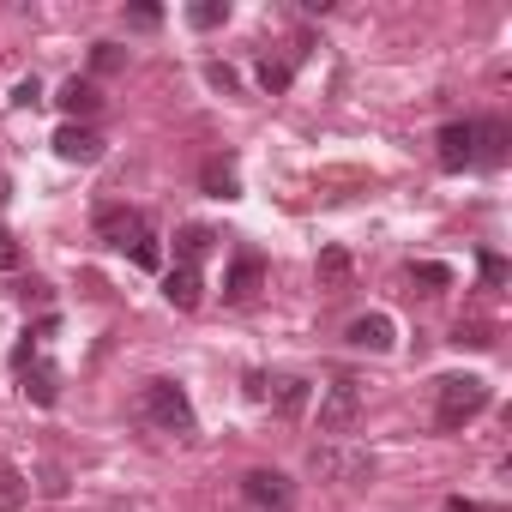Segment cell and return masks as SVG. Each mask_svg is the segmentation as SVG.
I'll return each mask as SVG.
<instances>
[{
    "instance_id": "cell-1",
    "label": "cell",
    "mask_w": 512,
    "mask_h": 512,
    "mask_svg": "<svg viewBox=\"0 0 512 512\" xmlns=\"http://www.w3.org/2000/svg\"><path fill=\"white\" fill-rule=\"evenodd\" d=\"M482 410H488V380H476V374H446L440 380V404H434L440 428H464Z\"/></svg>"
},
{
    "instance_id": "cell-2",
    "label": "cell",
    "mask_w": 512,
    "mask_h": 512,
    "mask_svg": "<svg viewBox=\"0 0 512 512\" xmlns=\"http://www.w3.org/2000/svg\"><path fill=\"white\" fill-rule=\"evenodd\" d=\"M139 410H145V422L163 428V434H193V404H187V392H181L175 380H151L145 398H139Z\"/></svg>"
},
{
    "instance_id": "cell-3",
    "label": "cell",
    "mask_w": 512,
    "mask_h": 512,
    "mask_svg": "<svg viewBox=\"0 0 512 512\" xmlns=\"http://www.w3.org/2000/svg\"><path fill=\"white\" fill-rule=\"evenodd\" d=\"M356 416H362V380L338 374V380L326 386V398H320V428H326V434H350Z\"/></svg>"
},
{
    "instance_id": "cell-4",
    "label": "cell",
    "mask_w": 512,
    "mask_h": 512,
    "mask_svg": "<svg viewBox=\"0 0 512 512\" xmlns=\"http://www.w3.org/2000/svg\"><path fill=\"white\" fill-rule=\"evenodd\" d=\"M308 470H314V476H326V482L356 488V482H368V476H374V458H368V452H344V446H314V452H308Z\"/></svg>"
},
{
    "instance_id": "cell-5",
    "label": "cell",
    "mask_w": 512,
    "mask_h": 512,
    "mask_svg": "<svg viewBox=\"0 0 512 512\" xmlns=\"http://www.w3.org/2000/svg\"><path fill=\"white\" fill-rule=\"evenodd\" d=\"M247 392L260 398V404H272L278 416H302L308 410V380L302 374H253Z\"/></svg>"
},
{
    "instance_id": "cell-6",
    "label": "cell",
    "mask_w": 512,
    "mask_h": 512,
    "mask_svg": "<svg viewBox=\"0 0 512 512\" xmlns=\"http://www.w3.org/2000/svg\"><path fill=\"white\" fill-rule=\"evenodd\" d=\"M145 235H151V223H145L139 211H127V205H103V211H97V241H103V247H121V253H127V247H139Z\"/></svg>"
},
{
    "instance_id": "cell-7",
    "label": "cell",
    "mask_w": 512,
    "mask_h": 512,
    "mask_svg": "<svg viewBox=\"0 0 512 512\" xmlns=\"http://www.w3.org/2000/svg\"><path fill=\"white\" fill-rule=\"evenodd\" d=\"M241 494H247V506H260V512H290V500H296L290 476H278V470H247Z\"/></svg>"
},
{
    "instance_id": "cell-8",
    "label": "cell",
    "mask_w": 512,
    "mask_h": 512,
    "mask_svg": "<svg viewBox=\"0 0 512 512\" xmlns=\"http://www.w3.org/2000/svg\"><path fill=\"white\" fill-rule=\"evenodd\" d=\"M506 151H512L506 121H470V163H476V169H500Z\"/></svg>"
},
{
    "instance_id": "cell-9",
    "label": "cell",
    "mask_w": 512,
    "mask_h": 512,
    "mask_svg": "<svg viewBox=\"0 0 512 512\" xmlns=\"http://www.w3.org/2000/svg\"><path fill=\"white\" fill-rule=\"evenodd\" d=\"M49 145H55V157H61V163H97V157H103V139H97L91 127H73V121H67Z\"/></svg>"
},
{
    "instance_id": "cell-10",
    "label": "cell",
    "mask_w": 512,
    "mask_h": 512,
    "mask_svg": "<svg viewBox=\"0 0 512 512\" xmlns=\"http://www.w3.org/2000/svg\"><path fill=\"white\" fill-rule=\"evenodd\" d=\"M260 284H266V260H253V253H247V260H235V272L223 278V302H253V296H260Z\"/></svg>"
},
{
    "instance_id": "cell-11",
    "label": "cell",
    "mask_w": 512,
    "mask_h": 512,
    "mask_svg": "<svg viewBox=\"0 0 512 512\" xmlns=\"http://www.w3.org/2000/svg\"><path fill=\"white\" fill-rule=\"evenodd\" d=\"M55 103H61V109H67V121H73V127H79V121H85V115H97V109H103V91H97V85H91V79H67V85H61V97H55Z\"/></svg>"
},
{
    "instance_id": "cell-12",
    "label": "cell",
    "mask_w": 512,
    "mask_h": 512,
    "mask_svg": "<svg viewBox=\"0 0 512 512\" xmlns=\"http://www.w3.org/2000/svg\"><path fill=\"white\" fill-rule=\"evenodd\" d=\"M434 145H440V151H434L440 169H470V121H446Z\"/></svg>"
},
{
    "instance_id": "cell-13",
    "label": "cell",
    "mask_w": 512,
    "mask_h": 512,
    "mask_svg": "<svg viewBox=\"0 0 512 512\" xmlns=\"http://www.w3.org/2000/svg\"><path fill=\"white\" fill-rule=\"evenodd\" d=\"M356 350H392V320L386 314H362V320H350V332H344Z\"/></svg>"
},
{
    "instance_id": "cell-14",
    "label": "cell",
    "mask_w": 512,
    "mask_h": 512,
    "mask_svg": "<svg viewBox=\"0 0 512 512\" xmlns=\"http://www.w3.org/2000/svg\"><path fill=\"white\" fill-rule=\"evenodd\" d=\"M211 247H217V235H211L205 223H187V229L175 235V266H193V272H199V260H205Z\"/></svg>"
},
{
    "instance_id": "cell-15",
    "label": "cell",
    "mask_w": 512,
    "mask_h": 512,
    "mask_svg": "<svg viewBox=\"0 0 512 512\" xmlns=\"http://www.w3.org/2000/svg\"><path fill=\"white\" fill-rule=\"evenodd\" d=\"M199 290H205V284H199V272H193V266H175V272L163 278V296H169L181 314H193V308H199Z\"/></svg>"
},
{
    "instance_id": "cell-16",
    "label": "cell",
    "mask_w": 512,
    "mask_h": 512,
    "mask_svg": "<svg viewBox=\"0 0 512 512\" xmlns=\"http://www.w3.org/2000/svg\"><path fill=\"white\" fill-rule=\"evenodd\" d=\"M25 398H31V404H43V410H49V404H55V398H61V374H55V368H49V362H37V368H25Z\"/></svg>"
},
{
    "instance_id": "cell-17",
    "label": "cell",
    "mask_w": 512,
    "mask_h": 512,
    "mask_svg": "<svg viewBox=\"0 0 512 512\" xmlns=\"http://www.w3.org/2000/svg\"><path fill=\"white\" fill-rule=\"evenodd\" d=\"M25 500H31V482H25V470L0 464V512H19Z\"/></svg>"
},
{
    "instance_id": "cell-18",
    "label": "cell",
    "mask_w": 512,
    "mask_h": 512,
    "mask_svg": "<svg viewBox=\"0 0 512 512\" xmlns=\"http://www.w3.org/2000/svg\"><path fill=\"white\" fill-rule=\"evenodd\" d=\"M410 284H416V290H428V296H440V290L452 284V266H440V260H422V266H410Z\"/></svg>"
},
{
    "instance_id": "cell-19",
    "label": "cell",
    "mask_w": 512,
    "mask_h": 512,
    "mask_svg": "<svg viewBox=\"0 0 512 512\" xmlns=\"http://www.w3.org/2000/svg\"><path fill=\"white\" fill-rule=\"evenodd\" d=\"M199 181H205V193H217V199H235V193H241V181H235V169H229V163H205V175H199Z\"/></svg>"
},
{
    "instance_id": "cell-20",
    "label": "cell",
    "mask_w": 512,
    "mask_h": 512,
    "mask_svg": "<svg viewBox=\"0 0 512 512\" xmlns=\"http://www.w3.org/2000/svg\"><path fill=\"white\" fill-rule=\"evenodd\" d=\"M229 19V0H199V7H187V25L193 31H217Z\"/></svg>"
},
{
    "instance_id": "cell-21",
    "label": "cell",
    "mask_w": 512,
    "mask_h": 512,
    "mask_svg": "<svg viewBox=\"0 0 512 512\" xmlns=\"http://www.w3.org/2000/svg\"><path fill=\"white\" fill-rule=\"evenodd\" d=\"M290 73H296L290 61H260V85H266L272 97H278V91H290Z\"/></svg>"
},
{
    "instance_id": "cell-22",
    "label": "cell",
    "mask_w": 512,
    "mask_h": 512,
    "mask_svg": "<svg viewBox=\"0 0 512 512\" xmlns=\"http://www.w3.org/2000/svg\"><path fill=\"white\" fill-rule=\"evenodd\" d=\"M320 278H326V284L350 278V253H344V247H326V253H320Z\"/></svg>"
},
{
    "instance_id": "cell-23",
    "label": "cell",
    "mask_w": 512,
    "mask_h": 512,
    "mask_svg": "<svg viewBox=\"0 0 512 512\" xmlns=\"http://www.w3.org/2000/svg\"><path fill=\"white\" fill-rule=\"evenodd\" d=\"M452 344H458V350H488V344H494V332H488V326H464V320H458Z\"/></svg>"
},
{
    "instance_id": "cell-24",
    "label": "cell",
    "mask_w": 512,
    "mask_h": 512,
    "mask_svg": "<svg viewBox=\"0 0 512 512\" xmlns=\"http://www.w3.org/2000/svg\"><path fill=\"white\" fill-rule=\"evenodd\" d=\"M91 61H97V73H121V67H127V55H121L115 43H97V49H91Z\"/></svg>"
},
{
    "instance_id": "cell-25",
    "label": "cell",
    "mask_w": 512,
    "mask_h": 512,
    "mask_svg": "<svg viewBox=\"0 0 512 512\" xmlns=\"http://www.w3.org/2000/svg\"><path fill=\"white\" fill-rule=\"evenodd\" d=\"M133 260H139L145 272H157V266H163V247H157V235H145V241L133 247Z\"/></svg>"
},
{
    "instance_id": "cell-26",
    "label": "cell",
    "mask_w": 512,
    "mask_h": 512,
    "mask_svg": "<svg viewBox=\"0 0 512 512\" xmlns=\"http://www.w3.org/2000/svg\"><path fill=\"white\" fill-rule=\"evenodd\" d=\"M127 25H133V31H157L163 13H157V7H127Z\"/></svg>"
},
{
    "instance_id": "cell-27",
    "label": "cell",
    "mask_w": 512,
    "mask_h": 512,
    "mask_svg": "<svg viewBox=\"0 0 512 512\" xmlns=\"http://www.w3.org/2000/svg\"><path fill=\"white\" fill-rule=\"evenodd\" d=\"M13 103H19V109H37V103H43V85H37V79H19V85H13Z\"/></svg>"
},
{
    "instance_id": "cell-28",
    "label": "cell",
    "mask_w": 512,
    "mask_h": 512,
    "mask_svg": "<svg viewBox=\"0 0 512 512\" xmlns=\"http://www.w3.org/2000/svg\"><path fill=\"white\" fill-rule=\"evenodd\" d=\"M0 272H19V241H13V229H0Z\"/></svg>"
},
{
    "instance_id": "cell-29",
    "label": "cell",
    "mask_w": 512,
    "mask_h": 512,
    "mask_svg": "<svg viewBox=\"0 0 512 512\" xmlns=\"http://www.w3.org/2000/svg\"><path fill=\"white\" fill-rule=\"evenodd\" d=\"M482 278L488 284H506V260H500V253H488V260H482Z\"/></svg>"
},
{
    "instance_id": "cell-30",
    "label": "cell",
    "mask_w": 512,
    "mask_h": 512,
    "mask_svg": "<svg viewBox=\"0 0 512 512\" xmlns=\"http://www.w3.org/2000/svg\"><path fill=\"white\" fill-rule=\"evenodd\" d=\"M205 79H211V85H217V91H235V73H229V67H217V61H211V67H205Z\"/></svg>"
},
{
    "instance_id": "cell-31",
    "label": "cell",
    "mask_w": 512,
    "mask_h": 512,
    "mask_svg": "<svg viewBox=\"0 0 512 512\" xmlns=\"http://www.w3.org/2000/svg\"><path fill=\"white\" fill-rule=\"evenodd\" d=\"M446 512H488V506H476V500H464V494H458V500H446Z\"/></svg>"
},
{
    "instance_id": "cell-32",
    "label": "cell",
    "mask_w": 512,
    "mask_h": 512,
    "mask_svg": "<svg viewBox=\"0 0 512 512\" xmlns=\"http://www.w3.org/2000/svg\"><path fill=\"white\" fill-rule=\"evenodd\" d=\"M7 199H13V187H7V175H0V205H7Z\"/></svg>"
}]
</instances>
